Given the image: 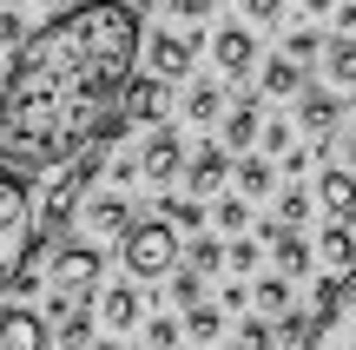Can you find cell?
Returning <instances> with one entry per match:
<instances>
[{
	"mask_svg": "<svg viewBox=\"0 0 356 350\" xmlns=\"http://www.w3.org/2000/svg\"><path fill=\"white\" fill-rule=\"evenodd\" d=\"M145 26L126 0H79L33 26L0 93V166L33 179L106 145L126 86L139 79Z\"/></svg>",
	"mask_w": 356,
	"mask_h": 350,
	"instance_id": "6da1fadb",
	"label": "cell"
},
{
	"mask_svg": "<svg viewBox=\"0 0 356 350\" xmlns=\"http://www.w3.org/2000/svg\"><path fill=\"white\" fill-rule=\"evenodd\" d=\"M40 251V218H33V185L20 172L0 166V298L13 291V278L26 271V258Z\"/></svg>",
	"mask_w": 356,
	"mask_h": 350,
	"instance_id": "7a4b0ae2",
	"label": "cell"
},
{
	"mask_svg": "<svg viewBox=\"0 0 356 350\" xmlns=\"http://www.w3.org/2000/svg\"><path fill=\"white\" fill-rule=\"evenodd\" d=\"M99 172H106V145H92V152H79L73 166L60 172V179L40 192V205H33V218H40V245H60V232L86 212V198H92V185H99Z\"/></svg>",
	"mask_w": 356,
	"mask_h": 350,
	"instance_id": "3957f363",
	"label": "cell"
},
{
	"mask_svg": "<svg viewBox=\"0 0 356 350\" xmlns=\"http://www.w3.org/2000/svg\"><path fill=\"white\" fill-rule=\"evenodd\" d=\"M47 258V317H66V311H86L99 298V278H106V258L92 245H40Z\"/></svg>",
	"mask_w": 356,
	"mask_h": 350,
	"instance_id": "277c9868",
	"label": "cell"
},
{
	"mask_svg": "<svg viewBox=\"0 0 356 350\" xmlns=\"http://www.w3.org/2000/svg\"><path fill=\"white\" fill-rule=\"evenodd\" d=\"M119 258H126V271L139 278V285H165L178 264H185V238H178L165 218H139L132 238L119 245Z\"/></svg>",
	"mask_w": 356,
	"mask_h": 350,
	"instance_id": "5b68a950",
	"label": "cell"
},
{
	"mask_svg": "<svg viewBox=\"0 0 356 350\" xmlns=\"http://www.w3.org/2000/svg\"><path fill=\"white\" fill-rule=\"evenodd\" d=\"M304 350H356V271L317 304V324H310Z\"/></svg>",
	"mask_w": 356,
	"mask_h": 350,
	"instance_id": "8992f818",
	"label": "cell"
},
{
	"mask_svg": "<svg viewBox=\"0 0 356 350\" xmlns=\"http://www.w3.org/2000/svg\"><path fill=\"white\" fill-rule=\"evenodd\" d=\"M139 60H145V73H152V79L178 86V79L198 66V33H185V26H159V33H145Z\"/></svg>",
	"mask_w": 356,
	"mask_h": 350,
	"instance_id": "52a82bcc",
	"label": "cell"
},
{
	"mask_svg": "<svg viewBox=\"0 0 356 350\" xmlns=\"http://www.w3.org/2000/svg\"><path fill=\"white\" fill-rule=\"evenodd\" d=\"M185 166H191V159H185V139H178L172 126H152V139L139 145V179L165 192L172 179H185Z\"/></svg>",
	"mask_w": 356,
	"mask_h": 350,
	"instance_id": "ba28073f",
	"label": "cell"
},
{
	"mask_svg": "<svg viewBox=\"0 0 356 350\" xmlns=\"http://www.w3.org/2000/svg\"><path fill=\"white\" fill-rule=\"evenodd\" d=\"M79 218H86V232H92V238H119V245H126L132 225H139V218H132V198H126V192H113V185H106V192H92Z\"/></svg>",
	"mask_w": 356,
	"mask_h": 350,
	"instance_id": "9c48e42d",
	"label": "cell"
},
{
	"mask_svg": "<svg viewBox=\"0 0 356 350\" xmlns=\"http://www.w3.org/2000/svg\"><path fill=\"white\" fill-rule=\"evenodd\" d=\"M337 126H343V93H337V86H304V93H297V132L330 139Z\"/></svg>",
	"mask_w": 356,
	"mask_h": 350,
	"instance_id": "30bf717a",
	"label": "cell"
},
{
	"mask_svg": "<svg viewBox=\"0 0 356 350\" xmlns=\"http://www.w3.org/2000/svg\"><path fill=\"white\" fill-rule=\"evenodd\" d=\"M231 172H238V159H231L218 139H204L198 152H191V166H185V198H211Z\"/></svg>",
	"mask_w": 356,
	"mask_h": 350,
	"instance_id": "8fae6325",
	"label": "cell"
},
{
	"mask_svg": "<svg viewBox=\"0 0 356 350\" xmlns=\"http://www.w3.org/2000/svg\"><path fill=\"white\" fill-rule=\"evenodd\" d=\"M165 106H172V86H165V79H152V73H139L126 86L119 119H126V126H165Z\"/></svg>",
	"mask_w": 356,
	"mask_h": 350,
	"instance_id": "7c38bea8",
	"label": "cell"
},
{
	"mask_svg": "<svg viewBox=\"0 0 356 350\" xmlns=\"http://www.w3.org/2000/svg\"><path fill=\"white\" fill-rule=\"evenodd\" d=\"M257 238L270 245V264H277V278H304V271H317V245H310L304 232H284V225H264Z\"/></svg>",
	"mask_w": 356,
	"mask_h": 350,
	"instance_id": "4fadbf2b",
	"label": "cell"
},
{
	"mask_svg": "<svg viewBox=\"0 0 356 350\" xmlns=\"http://www.w3.org/2000/svg\"><path fill=\"white\" fill-rule=\"evenodd\" d=\"M0 350H53V324L26 304H7L0 311Z\"/></svg>",
	"mask_w": 356,
	"mask_h": 350,
	"instance_id": "5bb4252c",
	"label": "cell"
},
{
	"mask_svg": "<svg viewBox=\"0 0 356 350\" xmlns=\"http://www.w3.org/2000/svg\"><path fill=\"white\" fill-rule=\"evenodd\" d=\"M211 60H218V79H244L257 66L251 26H218V33H211Z\"/></svg>",
	"mask_w": 356,
	"mask_h": 350,
	"instance_id": "9a60e30c",
	"label": "cell"
},
{
	"mask_svg": "<svg viewBox=\"0 0 356 350\" xmlns=\"http://www.w3.org/2000/svg\"><path fill=\"white\" fill-rule=\"evenodd\" d=\"M317 205H323V218H330V225H356V172L350 166H323Z\"/></svg>",
	"mask_w": 356,
	"mask_h": 350,
	"instance_id": "2e32d148",
	"label": "cell"
},
{
	"mask_svg": "<svg viewBox=\"0 0 356 350\" xmlns=\"http://www.w3.org/2000/svg\"><path fill=\"white\" fill-rule=\"evenodd\" d=\"M257 139H264V113H257V100H238V106L225 113V126H218V145L238 159V152H251Z\"/></svg>",
	"mask_w": 356,
	"mask_h": 350,
	"instance_id": "e0dca14e",
	"label": "cell"
},
{
	"mask_svg": "<svg viewBox=\"0 0 356 350\" xmlns=\"http://www.w3.org/2000/svg\"><path fill=\"white\" fill-rule=\"evenodd\" d=\"M139 317H145V298H139L132 285H113V291H99V324L113 331V337H119V331H132Z\"/></svg>",
	"mask_w": 356,
	"mask_h": 350,
	"instance_id": "ac0fdd59",
	"label": "cell"
},
{
	"mask_svg": "<svg viewBox=\"0 0 356 350\" xmlns=\"http://www.w3.org/2000/svg\"><path fill=\"white\" fill-rule=\"evenodd\" d=\"M225 113H231V93L218 86V79H198V86L185 93V119L191 126H225Z\"/></svg>",
	"mask_w": 356,
	"mask_h": 350,
	"instance_id": "d6986e66",
	"label": "cell"
},
{
	"mask_svg": "<svg viewBox=\"0 0 356 350\" xmlns=\"http://www.w3.org/2000/svg\"><path fill=\"white\" fill-rule=\"evenodd\" d=\"M257 86H264V100H291V93H304V66H297L291 53H277V60L257 73Z\"/></svg>",
	"mask_w": 356,
	"mask_h": 350,
	"instance_id": "ffe728a7",
	"label": "cell"
},
{
	"mask_svg": "<svg viewBox=\"0 0 356 350\" xmlns=\"http://www.w3.org/2000/svg\"><path fill=\"white\" fill-rule=\"evenodd\" d=\"M238 198H270V185H277V172H270V159L264 152H251V159H238Z\"/></svg>",
	"mask_w": 356,
	"mask_h": 350,
	"instance_id": "44dd1931",
	"label": "cell"
},
{
	"mask_svg": "<svg viewBox=\"0 0 356 350\" xmlns=\"http://www.w3.org/2000/svg\"><path fill=\"white\" fill-rule=\"evenodd\" d=\"M323 73H330V86L343 93H356V40H330V53H323Z\"/></svg>",
	"mask_w": 356,
	"mask_h": 350,
	"instance_id": "7402d4cb",
	"label": "cell"
},
{
	"mask_svg": "<svg viewBox=\"0 0 356 350\" xmlns=\"http://www.w3.org/2000/svg\"><path fill=\"white\" fill-rule=\"evenodd\" d=\"M251 304H257V311L270 317V324H277V317L291 311V278H277V271H264V278H257V285H251Z\"/></svg>",
	"mask_w": 356,
	"mask_h": 350,
	"instance_id": "603a6c76",
	"label": "cell"
},
{
	"mask_svg": "<svg viewBox=\"0 0 356 350\" xmlns=\"http://www.w3.org/2000/svg\"><path fill=\"white\" fill-rule=\"evenodd\" d=\"M310 218H317V192H304V185H291V192L277 198V218H270V225H284V232H304Z\"/></svg>",
	"mask_w": 356,
	"mask_h": 350,
	"instance_id": "cb8c5ba5",
	"label": "cell"
},
{
	"mask_svg": "<svg viewBox=\"0 0 356 350\" xmlns=\"http://www.w3.org/2000/svg\"><path fill=\"white\" fill-rule=\"evenodd\" d=\"M185 264H191V271H198V278L225 271V238H218V232H198V238H191V245H185Z\"/></svg>",
	"mask_w": 356,
	"mask_h": 350,
	"instance_id": "d4e9b609",
	"label": "cell"
},
{
	"mask_svg": "<svg viewBox=\"0 0 356 350\" xmlns=\"http://www.w3.org/2000/svg\"><path fill=\"white\" fill-rule=\"evenodd\" d=\"M159 218H165L172 232H204V218H211V212H204V198H165V205H159Z\"/></svg>",
	"mask_w": 356,
	"mask_h": 350,
	"instance_id": "484cf974",
	"label": "cell"
},
{
	"mask_svg": "<svg viewBox=\"0 0 356 350\" xmlns=\"http://www.w3.org/2000/svg\"><path fill=\"white\" fill-rule=\"evenodd\" d=\"M218 331H225V311H218V304H191V311H185V337L191 344H218Z\"/></svg>",
	"mask_w": 356,
	"mask_h": 350,
	"instance_id": "4316f807",
	"label": "cell"
},
{
	"mask_svg": "<svg viewBox=\"0 0 356 350\" xmlns=\"http://www.w3.org/2000/svg\"><path fill=\"white\" fill-rule=\"evenodd\" d=\"M257 264H264V238H225V271L251 278Z\"/></svg>",
	"mask_w": 356,
	"mask_h": 350,
	"instance_id": "83f0119b",
	"label": "cell"
},
{
	"mask_svg": "<svg viewBox=\"0 0 356 350\" xmlns=\"http://www.w3.org/2000/svg\"><path fill=\"white\" fill-rule=\"evenodd\" d=\"M60 324V350H92L99 337H92V311H66V317H53Z\"/></svg>",
	"mask_w": 356,
	"mask_h": 350,
	"instance_id": "f1b7e54d",
	"label": "cell"
},
{
	"mask_svg": "<svg viewBox=\"0 0 356 350\" xmlns=\"http://www.w3.org/2000/svg\"><path fill=\"white\" fill-rule=\"evenodd\" d=\"M244 225H251V198H218V238H244Z\"/></svg>",
	"mask_w": 356,
	"mask_h": 350,
	"instance_id": "f546056e",
	"label": "cell"
},
{
	"mask_svg": "<svg viewBox=\"0 0 356 350\" xmlns=\"http://www.w3.org/2000/svg\"><path fill=\"white\" fill-rule=\"evenodd\" d=\"M33 40V26H26V13L20 7H0V53H13L20 60V47Z\"/></svg>",
	"mask_w": 356,
	"mask_h": 350,
	"instance_id": "4dcf8cb0",
	"label": "cell"
},
{
	"mask_svg": "<svg viewBox=\"0 0 356 350\" xmlns=\"http://www.w3.org/2000/svg\"><path fill=\"white\" fill-rule=\"evenodd\" d=\"M165 291H172V304H185V311H191V304H204V278L191 271V264H178V271L165 278Z\"/></svg>",
	"mask_w": 356,
	"mask_h": 350,
	"instance_id": "1f68e13d",
	"label": "cell"
},
{
	"mask_svg": "<svg viewBox=\"0 0 356 350\" xmlns=\"http://www.w3.org/2000/svg\"><path fill=\"white\" fill-rule=\"evenodd\" d=\"M310 324H317V311H284L277 317V344L284 350H304L310 344Z\"/></svg>",
	"mask_w": 356,
	"mask_h": 350,
	"instance_id": "d6a6232c",
	"label": "cell"
},
{
	"mask_svg": "<svg viewBox=\"0 0 356 350\" xmlns=\"http://www.w3.org/2000/svg\"><path fill=\"white\" fill-rule=\"evenodd\" d=\"M291 139H297V119H270L264 139H257V152L264 159H291Z\"/></svg>",
	"mask_w": 356,
	"mask_h": 350,
	"instance_id": "836d02e7",
	"label": "cell"
},
{
	"mask_svg": "<svg viewBox=\"0 0 356 350\" xmlns=\"http://www.w3.org/2000/svg\"><path fill=\"white\" fill-rule=\"evenodd\" d=\"M284 53H291L297 66H310V60H317V53H330V47H323V33H317V26H297V33L284 40Z\"/></svg>",
	"mask_w": 356,
	"mask_h": 350,
	"instance_id": "e575fe53",
	"label": "cell"
},
{
	"mask_svg": "<svg viewBox=\"0 0 356 350\" xmlns=\"http://www.w3.org/2000/svg\"><path fill=\"white\" fill-rule=\"evenodd\" d=\"M178 337H185V324H178V317H165V311L145 324V344H152V350H178Z\"/></svg>",
	"mask_w": 356,
	"mask_h": 350,
	"instance_id": "d590c367",
	"label": "cell"
},
{
	"mask_svg": "<svg viewBox=\"0 0 356 350\" xmlns=\"http://www.w3.org/2000/svg\"><path fill=\"white\" fill-rule=\"evenodd\" d=\"M238 344H244V350H270V344H277V324H270V317H244Z\"/></svg>",
	"mask_w": 356,
	"mask_h": 350,
	"instance_id": "8d00e7d4",
	"label": "cell"
},
{
	"mask_svg": "<svg viewBox=\"0 0 356 350\" xmlns=\"http://www.w3.org/2000/svg\"><path fill=\"white\" fill-rule=\"evenodd\" d=\"M238 7H244V20L270 26V20H277V13H284V0H238Z\"/></svg>",
	"mask_w": 356,
	"mask_h": 350,
	"instance_id": "74e56055",
	"label": "cell"
},
{
	"mask_svg": "<svg viewBox=\"0 0 356 350\" xmlns=\"http://www.w3.org/2000/svg\"><path fill=\"white\" fill-rule=\"evenodd\" d=\"M165 7L178 13V20H211V7H218V0H165Z\"/></svg>",
	"mask_w": 356,
	"mask_h": 350,
	"instance_id": "f35d334b",
	"label": "cell"
},
{
	"mask_svg": "<svg viewBox=\"0 0 356 350\" xmlns=\"http://www.w3.org/2000/svg\"><path fill=\"white\" fill-rule=\"evenodd\" d=\"M330 20H337V33H343V40H356V0H337Z\"/></svg>",
	"mask_w": 356,
	"mask_h": 350,
	"instance_id": "ab89813d",
	"label": "cell"
},
{
	"mask_svg": "<svg viewBox=\"0 0 356 350\" xmlns=\"http://www.w3.org/2000/svg\"><path fill=\"white\" fill-rule=\"evenodd\" d=\"M251 304V285H225V298H218V311H244Z\"/></svg>",
	"mask_w": 356,
	"mask_h": 350,
	"instance_id": "60d3db41",
	"label": "cell"
},
{
	"mask_svg": "<svg viewBox=\"0 0 356 350\" xmlns=\"http://www.w3.org/2000/svg\"><path fill=\"white\" fill-rule=\"evenodd\" d=\"M106 172H113V185H132V179H139V159H113Z\"/></svg>",
	"mask_w": 356,
	"mask_h": 350,
	"instance_id": "b9f144b4",
	"label": "cell"
},
{
	"mask_svg": "<svg viewBox=\"0 0 356 350\" xmlns=\"http://www.w3.org/2000/svg\"><path fill=\"white\" fill-rule=\"evenodd\" d=\"M304 13H310V20H323V13H337V0H304Z\"/></svg>",
	"mask_w": 356,
	"mask_h": 350,
	"instance_id": "7bdbcfd3",
	"label": "cell"
},
{
	"mask_svg": "<svg viewBox=\"0 0 356 350\" xmlns=\"http://www.w3.org/2000/svg\"><path fill=\"white\" fill-rule=\"evenodd\" d=\"M343 159H350V172H356V132H350V139H343Z\"/></svg>",
	"mask_w": 356,
	"mask_h": 350,
	"instance_id": "ee69618b",
	"label": "cell"
},
{
	"mask_svg": "<svg viewBox=\"0 0 356 350\" xmlns=\"http://www.w3.org/2000/svg\"><path fill=\"white\" fill-rule=\"evenodd\" d=\"M7 73H13V66H0V93H7Z\"/></svg>",
	"mask_w": 356,
	"mask_h": 350,
	"instance_id": "f6af8a7d",
	"label": "cell"
},
{
	"mask_svg": "<svg viewBox=\"0 0 356 350\" xmlns=\"http://www.w3.org/2000/svg\"><path fill=\"white\" fill-rule=\"evenodd\" d=\"M92 350H113V337H99V344H92Z\"/></svg>",
	"mask_w": 356,
	"mask_h": 350,
	"instance_id": "bcb514c9",
	"label": "cell"
},
{
	"mask_svg": "<svg viewBox=\"0 0 356 350\" xmlns=\"http://www.w3.org/2000/svg\"><path fill=\"white\" fill-rule=\"evenodd\" d=\"M225 350H244V344H225Z\"/></svg>",
	"mask_w": 356,
	"mask_h": 350,
	"instance_id": "7dc6e473",
	"label": "cell"
},
{
	"mask_svg": "<svg viewBox=\"0 0 356 350\" xmlns=\"http://www.w3.org/2000/svg\"><path fill=\"white\" fill-rule=\"evenodd\" d=\"M139 350H152V344H139Z\"/></svg>",
	"mask_w": 356,
	"mask_h": 350,
	"instance_id": "c3c4849f",
	"label": "cell"
},
{
	"mask_svg": "<svg viewBox=\"0 0 356 350\" xmlns=\"http://www.w3.org/2000/svg\"><path fill=\"white\" fill-rule=\"evenodd\" d=\"M53 7H60V0H53Z\"/></svg>",
	"mask_w": 356,
	"mask_h": 350,
	"instance_id": "681fc988",
	"label": "cell"
}]
</instances>
